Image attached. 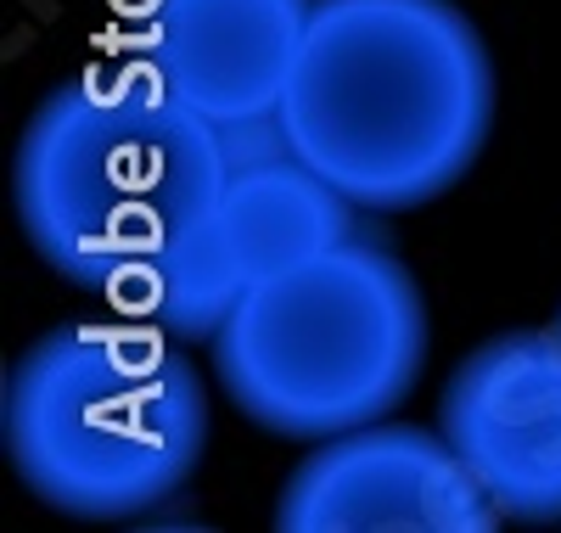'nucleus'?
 Here are the masks:
<instances>
[{"label":"nucleus","mask_w":561,"mask_h":533,"mask_svg":"<svg viewBox=\"0 0 561 533\" xmlns=\"http://www.w3.org/2000/svg\"><path fill=\"white\" fill-rule=\"evenodd\" d=\"M427 371V298L377 241H337L264 281L214 331V376L253 427L275 439L393 416Z\"/></svg>","instance_id":"obj_4"},{"label":"nucleus","mask_w":561,"mask_h":533,"mask_svg":"<svg viewBox=\"0 0 561 533\" xmlns=\"http://www.w3.org/2000/svg\"><path fill=\"white\" fill-rule=\"evenodd\" d=\"M219 124L147 68L57 84L18 135L12 208L68 286L124 293L163 264L225 191Z\"/></svg>","instance_id":"obj_2"},{"label":"nucleus","mask_w":561,"mask_h":533,"mask_svg":"<svg viewBox=\"0 0 561 533\" xmlns=\"http://www.w3.org/2000/svg\"><path fill=\"white\" fill-rule=\"evenodd\" d=\"M314 0H152L140 68L214 124L275 113Z\"/></svg>","instance_id":"obj_8"},{"label":"nucleus","mask_w":561,"mask_h":533,"mask_svg":"<svg viewBox=\"0 0 561 533\" xmlns=\"http://www.w3.org/2000/svg\"><path fill=\"white\" fill-rule=\"evenodd\" d=\"M280 124L354 208L438 203L494 124L489 45L455 0H314Z\"/></svg>","instance_id":"obj_1"},{"label":"nucleus","mask_w":561,"mask_h":533,"mask_svg":"<svg viewBox=\"0 0 561 533\" xmlns=\"http://www.w3.org/2000/svg\"><path fill=\"white\" fill-rule=\"evenodd\" d=\"M0 439L39 506L79 522L147 517L208 450V387L147 315L73 320L7 371Z\"/></svg>","instance_id":"obj_3"},{"label":"nucleus","mask_w":561,"mask_h":533,"mask_svg":"<svg viewBox=\"0 0 561 533\" xmlns=\"http://www.w3.org/2000/svg\"><path fill=\"white\" fill-rule=\"evenodd\" d=\"M354 214L359 208L304 158L230 169L203 225L113 298L158 320L180 343H197V337L214 343V331L237 315L248 293L359 236Z\"/></svg>","instance_id":"obj_5"},{"label":"nucleus","mask_w":561,"mask_h":533,"mask_svg":"<svg viewBox=\"0 0 561 533\" xmlns=\"http://www.w3.org/2000/svg\"><path fill=\"white\" fill-rule=\"evenodd\" d=\"M556 331H561V320H556Z\"/></svg>","instance_id":"obj_9"},{"label":"nucleus","mask_w":561,"mask_h":533,"mask_svg":"<svg viewBox=\"0 0 561 533\" xmlns=\"http://www.w3.org/2000/svg\"><path fill=\"white\" fill-rule=\"evenodd\" d=\"M280 533H494L505 517L483 495L444 427L365 421L320 439L275 500Z\"/></svg>","instance_id":"obj_6"},{"label":"nucleus","mask_w":561,"mask_h":533,"mask_svg":"<svg viewBox=\"0 0 561 533\" xmlns=\"http://www.w3.org/2000/svg\"><path fill=\"white\" fill-rule=\"evenodd\" d=\"M438 427L505 522H561V331H505L472 349Z\"/></svg>","instance_id":"obj_7"}]
</instances>
